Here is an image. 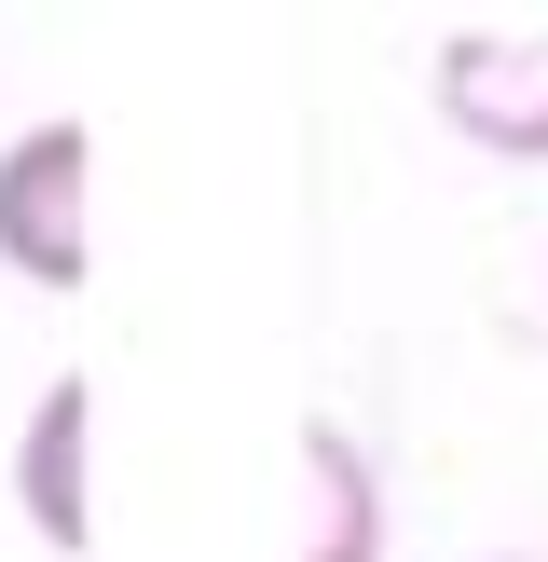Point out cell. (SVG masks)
I'll return each instance as SVG.
<instances>
[{"instance_id": "cell-1", "label": "cell", "mask_w": 548, "mask_h": 562, "mask_svg": "<svg viewBox=\"0 0 548 562\" xmlns=\"http://www.w3.org/2000/svg\"><path fill=\"white\" fill-rule=\"evenodd\" d=\"M0 261L27 289H82L96 274V137L82 124H27L0 151Z\"/></svg>"}, {"instance_id": "cell-2", "label": "cell", "mask_w": 548, "mask_h": 562, "mask_svg": "<svg viewBox=\"0 0 548 562\" xmlns=\"http://www.w3.org/2000/svg\"><path fill=\"white\" fill-rule=\"evenodd\" d=\"M438 124L507 165H548V27H453L438 42Z\"/></svg>"}, {"instance_id": "cell-3", "label": "cell", "mask_w": 548, "mask_h": 562, "mask_svg": "<svg viewBox=\"0 0 548 562\" xmlns=\"http://www.w3.org/2000/svg\"><path fill=\"white\" fill-rule=\"evenodd\" d=\"M82 439H96V384L55 371V384H42V412H27V439H14V494H27V521H42V549H55V562L96 549V481H82Z\"/></svg>"}, {"instance_id": "cell-4", "label": "cell", "mask_w": 548, "mask_h": 562, "mask_svg": "<svg viewBox=\"0 0 548 562\" xmlns=\"http://www.w3.org/2000/svg\"><path fill=\"white\" fill-rule=\"evenodd\" d=\"M301 562H384V481L343 426H301Z\"/></svg>"}, {"instance_id": "cell-5", "label": "cell", "mask_w": 548, "mask_h": 562, "mask_svg": "<svg viewBox=\"0 0 548 562\" xmlns=\"http://www.w3.org/2000/svg\"><path fill=\"white\" fill-rule=\"evenodd\" d=\"M507 562H521V549H507Z\"/></svg>"}]
</instances>
